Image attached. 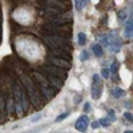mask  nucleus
Masks as SVG:
<instances>
[{
	"instance_id": "1",
	"label": "nucleus",
	"mask_w": 133,
	"mask_h": 133,
	"mask_svg": "<svg viewBox=\"0 0 133 133\" xmlns=\"http://www.w3.org/2000/svg\"><path fill=\"white\" fill-rule=\"evenodd\" d=\"M41 32L47 33L48 36L52 35H57V36H63V37H71L72 33V25L71 24H61V25H56V24H44L41 27Z\"/></svg>"
},
{
	"instance_id": "2",
	"label": "nucleus",
	"mask_w": 133,
	"mask_h": 133,
	"mask_svg": "<svg viewBox=\"0 0 133 133\" xmlns=\"http://www.w3.org/2000/svg\"><path fill=\"white\" fill-rule=\"evenodd\" d=\"M31 69H35V71H39V72H47L52 76H56L59 79H61L63 81L66 80V76H68V71L66 69H63V68H59V66H55V65H51V64H44V65H33L31 66Z\"/></svg>"
},
{
	"instance_id": "3",
	"label": "nucleus",
	"mask_w": 133,
	"mask_h": 133,
	"mask_svg": "<svg viewBox=\"0 0 133 133\" xmlns=\"http://www.w3.org/2000/svg\"><path fill=\"white\" fill-rule=\"evenodd\" d=\"M44 19L48 24H56V25H61V24H71L72 23V14H61V15H56V16H49V15H44Z\"/></svg>"
},
{
	"instance_id": "4",
	"label": "nucleus",
	"mask_w": 133,
	"mask_h": 133,
	"mask_svg": "<svg viewBox=\"0 0 133 133\" xmlns=\"http://www.w3.org/2000/svg\"><path fill=\"white\" fill-rule=\"evenodd\" d=\"M51 43L53 44V48H61V49H65L71 52L72 51V44H71V40L68 37H63V36H57V35H52V36H48Z\"/></svg>"
},
{
	"instance_id": "5",
	"label": "nucleus",
	"mask_w": 133,
	"mask_h": 133,
	"mask_svg": "<svg viewBox=\"0 0 133 133\" xmlns=\"http://www.w3.org/2000/svg\"><path fill=\"white\" fill-rule=\"evenodd\" d=\"M39 3H41L43 7H53V8L63 11V12L71 8V3L68 0H41Z\"/></svg>"
},
{
	"instance_id": "6",
	"label": "nucleus",
	"mask_w": 133,
	"mask_h": 133,
	"mask_svg": "<svg viewBox=\"0 0 133 133\" xmlns=\"http://www.w3.org/2000/svg\"><path fill=\"white\" fill-rule=\"evenodd\" d=\"M45 64H51V65H55V66H59V68L66 69V71H69L71 66H72L71 61L64 60V59H59V57H55V56H51V55H48V56L45 57Z\"/></svg>"
},
{
	"instance_id": "7",
	"label": "nucleus",
	"mask_w": 133,
	"mask_h": 133,
	"mask_svg": "<svg viewBox=\"0 0 133 133\" xmlns=\"http://www.w3.org/2000/svg\"><path fill=\"white\" fill-rule=\"evenodd\" d=\"M41 73V72H40ZM43 75L47 77V80H48V83H49V85L53 88V89H56L57 92L63 88V85H64V81L61 80V79H59V77H56V76H52V75H49V73H47V72H43Z\"/></svg>"
},
{
	"instance_id": "8",
	"label": "nucleus",
	"mask_w": 133,
	"mask_h": 133,
	"mask_svg": "<svg viewBox=\"0 0 133 133\" xmlns=\"http://www.w3.org/2000/svg\"><path fill=\"white\" fill-rule=\"evenodd\" d=\"M49 55L51 56H55V57H59V59L68 60V61H71V59H72L71 52L65 51V49H61V48H52V49H49Z\"/></svg>"
},
{
	"instance_id": "9",
	"label": "nucleus",
	"mask_w": 133,
	"mask_h": 133,
	"mask_svg": "<svg viewBox=\"0 0 133 133\" xmlns=\"http://www.w3.org/2000/svg\"><path fill=\"white\" fill-rule=\"evenodd\" d=\"M37 89H39L41 97L45 100V101H49V100L57 93V91H56V89H53L52 87H41V88H37Z\"/></svg>"
},
{
	"instance_id": "10",
	"label": "nucleus",
	"mask_w": 133,
	"mask_h": 133,
	"mask_svg": "<svg viewBox=\"0 0 133 133\" xmlns=\"http://www.w3.org/2000/svg\"><path fill=\"white\" fill-rule=\"evenodd\" d=\"M75 128H76V130L84 133V132L87 130V128H88V124H85L84 121H81V120H77L76 124H75Z\"/></svg>"
},
{
	"instance_id": "11",
	"label": "nucleus",
	"mask_w": 133,
	"mask_h": 133,
	"mask_svg": "<svg viewBox=\"0 0 133 133\" xmlns=\"http://www.w3.org/2000/svg\"><path fill=\"white\" fill-rule=\"evenodd\" d=\"M92 51H93V53L96 55L97 57L103 56V47H101V44H95L93 48H92Z\"/></svg>"
},
{
	"instance_id": "12",
	"label": "nucleus",
	"mask_w": 133,
	"mask_h": 133,
	"mask_svg": "<svg viewBox=\"0 0 133 133\" xmlns=\"http://www.w3.org/2000/svg\"><path fill=\"white\" fill-rule=\"evenodd\" d=\"M100 95H101V89H100V85L97 87V84H93V88H92V97H93V98H98Z\"/></svg>"
},
{
	"instance_id": "13",
	"label": "nucleus",
	"mask_w": 133,
	"mask_h": 133,
	"mask_svg": "<svg viewBox=\"0 0 133 133\" xmlns=\"http://www.w3.org/2000/svg\"><path fill=\"white\" fill-rule=\"evenodd\" d=\"M130 35H132V19L127 23V28H125V36L129 37Z\"/></svg>"
},
{
	"instance_id": "14",
	"label": "nucleus",
	"mask_w": 133,
	"mask_h": 133,
	"mask_svg": "<svg viewBox=\"0 0 133 133\" xmlns=\"http://www.w3.org/2000/svg\"><path fill=\"white\" fill-rule=\"evenodd\" d=\"M75 2H76V9L77 11H81L83 5L85 4V0H75Z\"/></svg>"
},
{
	"instance_id": "15",
	"label": "nucleus",
	"mask_w": 133,
	"mask_h": 133,
	"mask_svg": "<svg viewBox=\"0 0 133 133\" xmlns=\"http://www.w3.org/2000/svg\"><path fill=\"white\" fill-rule=\"evenodd\" d=\"M77 37H79V44L80 45H84L85 44V33H79V35H77Z\"/></svg>"
},
{
	"instance_id": "16",
	"label": "nucleus",
	"mask_w": 133,
	"mask_h": 133,
	"mask_svg": "<svg viewBox=\"0 0 133 133\" xmlns=\"http://www.w3.org/2000/svg\"><path fill=\"white\" fill-rule=\"evenodd\" d=\"M98 124L103 125V127H109L110 125V121H109V118H101V120L98 121Z\"/></svg>"
},
{
	"instance_id": "17",
	"label": "nucleus",
	"mask_w": 133,
	"mask_h": 133,
	"mask_svg": "<svg viewBox=\"0 0 133 133\" xmlns=\"http://www.w3.org/2000/svg\"><path fill=\"white\" fill-rule=\"evenodd\" d=\"M88 57H89V52H88V51H83V52H81V57H80L81 61H85Z\"/></svg>"
},
{
	"instance_id": "18",
	"label": "nucleus",
	"mask_w": 133,
	"mask_h": 133,
	"mask_svg": "<svg viewBox=\"0 0 133 133\" xmlns=\"http://www.w3.org/2000/svg\"><path fill=\"white\" fill-rule=\"evenodd\" d=\"M108 71H109V72H112V73H116V72H117V63L115 61L112 65H110V68H109Z\"/></svg>"
},
{
	"instance_id": "19",
	"label": "nucleus",
	"mask_w": 133,
	"mask_h": 133,
	"mask_svg": "<svg viewBox=\"0 0 133 133\" xmlns=\"http://www.w3.org/2000/svg\"><path fill=\"white\" fill-rule=\"evenodd\" d=\"M113 95H115L116 97H120V96H123V95H124V91H121L120 88H116L115 92H113Z\"/></svg>"
},
{
	"instance_id": "20",
	"label": "nucleus",
	"mask_w": 133,
	"mask_h": 133,
	"mask_svg": "<svg viewBox=\"0 0 133 133\" xmlns=\"http://www.w3.org/2000/svg\"><path fill=\"white\" fill-rule=\"evenodd\" d=\"M66 116H68V113H63V115L57 116V117H56V123H61L64 118H66Z\"/></svg>"
},
{
	"instance_id": "21",
	"label": "nucleus",
	"mask_w": 133,
	"mask_h": 133,
	"mask_svg": "<svg viewBox=\"0 0 133 133\" xmlns=\"http://www.w3.org/2000/svg\"><path fill=\"white\" fill-rule=\"evenodd\" d=\"M79 120H81V121H84L85 124H89V118H88V116H85V115H83V116H80L79 117Z\"/></svg>"
},
{
	"instance_id": "22",
	"label": "nucleus",
	"mask_w": 133,
	"mask_h": 133,
	"mask_svg": "<svg viewBox=\"0 0 133 133\" xmlns=\"http://www.w3.org/2000/svg\"><path fill=\"white\" fill-rule=\"evenodd\" d=\"M91 110V104L89 103H85L84 104V112H89Z\"/></svg>"
},
{
	"instance_id": "23",
	"label": "nucleus",
	"mask_w": 133,
	"mask_h": 133,
	"mask_svg": "<svg viewBox=\"0 0 133 133\" xmlns=\"http://www.w3.org/2000/svg\"><path fill=\"white\" fill-rule=\"evenodd\" d=\"M93 84H100V76L98 75L93 76Z\"/></svg>"
},
{
	"instance_id": "24",
	"label": "nucleus",
	"mask_w": 133,
	"mask_h": 133,
	"mask_svg": "<svg viewBox=\"0 0 133 133\" xmlns=\"http://www.w3.org/2000/svg\"><path fill=\"white\" fill-rule=\"evenodd\" d=\"M101 75H103V76L105 77V79H109V71H108V69H103Z\"/></svg>"
},
{
	"instance_id": "25",
	"label": "nucleus",
	"mask_w": 133,
	"mask_h": 133,
	"mask_svg": "<svg viewBox=\"0 0 133 133\" xmlns=\"http://www.w3.org/2000/svg\"><path fill=\"white\" fill-rule=\"evenodd\" d=\"M40 118H41V115H36V116L33 117V118H32L31 121H32V123H36V121H39Z\"/></svg>"
},
{
	"instance_id": "26",
	"label": "nucleus",
	"mask_w": 133,
	"mask_h": 133,
	"mask_svg": "<svg viewBox=\"0 0 133 133\" xmlns=\"http://www.w3.org/2000/svg\"><path fill=\"white\" fill-rule=\"evenodd\" d=\"M108 115L110 116V118H112V121L115 120V112H113L112 109H109V110H108Z\"/></svg>"
},
{
	"instance_id": "27",
	"label": "nucleus",
	"mask_w": 133,
	"mask_h": 133,
	"mask_svg": "<svg viewBox=\"0 0 133 133\" xmlns=\"http://www.w3.org/2000/svg\"><path fill=\"white\" fill-rule=\"evenodd\" d=\"M100 127V124H98V121H95V123H92V128L93 129H97Z\"/></svg>"
},
{
	"instance_id": "28",
	"label": "nucleus",
	"mask_w": 133,
	"mask_h": 133,
	"mask_svg": "<svg viewBox=\"0 0 133 133\" xmlns=\"http://www.w3.org/2000/svg\"><path fill=\"white\" fill-rule=\"evenodd\" d=\"M124 117H125L127 120H132V113H129V112H127V113L124 115Z\"/></svg>"
},
{
	"instance_id": "29",
	"label": "nucleus",
	"mask_w": 133,
	"mask_h": 133,
	"mask_svg": "<svg viewBox=\"0 0 133 133\" xmlns=\"http://www.w3.org/2000/svg\"><path fill=\"white\" fill-rule=\"evenodd\" d=\"M80 101H81V96H76V97H75V103L79 104Z\"/></svg>"
},
{
	"instance_id": "30",
	"label": "nucleus",
	"mask_w": 133,
	"mask_h": 133,
	"mask_svg": "<svg viewBox=\"0 0 133 133\" xmlns=\"http://www.w3.org/2000/svg\"><path fill=\"white\" fill-rule=\"evenodd\" d=\"M118 17H120V19H124V17H125L124 12H120V14H118Z\"/></svg>"
},
{
	"instance_id": "31",
	"label": "nucleus",
	"mask_w": 133,
	"mask_h": 133,
	"mask_svg": "<svg viewBox=\"0 0 133 133\" xmlns=\"http://www.w3.org/2000/svg\"><path fill=\"white\" fill-rule=\"evenodd\" d=\"M124 133H132V132H129V130H125V132H124Z\"/></svg>"
}]
</instances>
